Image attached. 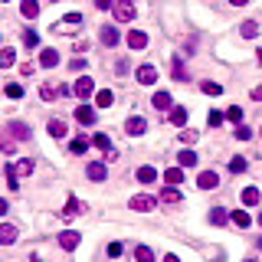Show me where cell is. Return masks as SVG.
Returning a JSON list of instances; mask_svg holds the SVG:
<instances>
[{
	"label": "cell",
	"mask_w": 262,
	"mask_h": 262,
	"mask_svg": "<svg viewBox=\"0 0 262 262\" xmlns=\"http://www.w3.org/2000/svg\"><path fill=\"white\" fill-rule=\"evenodd\" d=\"M164 180L171 183V187H177V183H183V167H171V171H164Z\"/></svg>",
	"instance_id": "23"
},
{
	"label": "cell",
	"mask_w": 262,
	"mask_h": 262,
	"mask_svg": "<svg viewBox=\"0 0 262 262\" xmlns=\"http://www.w3.org/2000/svg\"><path fill=\"white\" fill-rule=\"evenodd\" d=\"M154 207H158V200L148 197V193H138V197H131V210H138V213H151Z\"/></svg>",
	"instance_id": "2"
},
{
	"label": "cell",
	"mask_w": 262,
	"mask_h": 262,
	"mask_svg": "<svg viewBox=\"0 0 262 262\" xmlns=\"http://www.w3.org/2000/svg\"><path fill=\"white\" fill-rule=\"evenodd\" d=\"M239 33H243V36H246V40H253L256 33H259V23H256V20H246V23L239 26Z\"/></svg>",
	"instance_id": "31"
},
{
	"label": "cell",
	"mask_w": 262,
	"mask_h": 262,
	"mask_svg": "<svg viewBox=\"0 0 262 262\" xmlns=\"http://www.w3.org/2000/svg\"><path fill=\"white\" fill-rule=\"evenodd\" d=\"M86 174H88V180H105V177H108V167H105L102 161H92V164L86 167Z\"/></svg>",
	"instance_id": "7"
},
{
	"label": "cell",
	"mask_w": 262,
	"mask_h": 262,
	"mask_svg": "<svg viewBox=\"0 0 262 262\" xmlns=\"http://www.w3.org/2000/svg\"><path fill=\"white\" fill-rule=\"evenodd\" d=\"M233 7H243V3H249V0H230Z\"/></svg>",
	"instance_id": "50"
},
{
	"label": "cell",
	"mask_w": 262,
	"mask_h": 262,
	"mask_svg": "<svg viewBox=\"0 0 262 262\" xmlns=\"http://www.w3.org/2000/svg\"><path fill=\"white\" fill-rule=\"evenodd\" d=\"M174 79H177V82H187V69H183L180 59H174Z\"/></svg>",
	"instance_id": "38"
},
{
	"label": "cell",
	"mask_w": 262,
	"mask_h": 262,
	"mask_svg": "<svg viewBox=\"0 0 262 262\" xmlns=\"http://www.w3.org/2000/svg\"><path fill=\"white\" fill-rule=\"evenodd\" d=\"M230 171H233V174H243V171H246V161H243V158H233L230 161Z\"/></svg>",
	"instance_id": "41"
},
{
	"label": "cell",
	"mask_w": 262,
	"mask_h": 262,
	"mask_svg": "<svg viewBox=\"0 0 262 262\" xmlns=\"http://www.w3.org/2000/svg\"><path fill=\"white\" fill-rule=\"evenodd\" d=\"M7 210H10V203H7V200H0V216L7 213Z\"/></svg>",
	"instance_id": "49"
},
{
	"label": "cell",
	"mask_w": 262,
	"mask_h": 262,
	"mask_svg": "<svg viewBox=\"0 0 262 262\" xmlns=\"http://www.w3.org/2000/svg\"><path fill=\"white\" fill-rule=\"evenodd\" d=\"M76 121L79 125H95V108L92 105H76Z\"/></svg>",
	"instance_id": "4"
},
{
	"label": "cell",
	"mask_w": 262,
	"mask_h": 262,
	"mask_svg": "<svg viewBox=\"0 0 262 262\" xmlns=\"http://www.w3.org/2000/svg\"><path fill=\"white\" fill-rule=\"evenodd\" d=\"M164 262H180V259H177V256H164Z\"/></svg>",
	"instance_id": "51"
},
{
	"label": "cell",
	"mask_w": 262,
	"mask_h": 262,
	"mask_svg": "<svg viewBox=\"0 0 262 262\" xmlns=\"http://www.w3.org/2000/svg\"><path fill=\"white\" fill-rule=\"evenodd\" d=\"M138 82H141V86H154V82H158V69H154V66H141V69H138Z\"/></svg>",
	"instance_id": "10"
},
{
	"label": "cell",
	"mask_w": 262,
	"mask_h": 262,
	"mask_svg": "<svg viewBox=\"0 0 262 262\" xmlns=\"http://www.w3.org/2000/svg\"><path fill=\"white\" fill-rule=\"evenodd\" d=\"M10 131H13L16 141H30V128H26L23 121H10Z\"/></svg>",
	"instance_id": "20"
},
{
	"label": "cell",
	"mask_w": 262,
	"mask_h": 262,
	"mask_svg": "<svg viewBox=\"0 0 262 262\" xmlns=\"http://www.w3.org/2000/svg\"><path fill=\"white\" fill-rule=\"evenodd\" d=\"M226 118H230V121H236V125H239V121H243V108H239V105H230V111H226Z\"/></svg>",
	"instance_id": "39"
},
{
	"label": "cell",
	"mask_w": 262,
	"mask_h": 262,
	"mask_svg": "<svg viewBox=\"0 0 262 262\" xmlns=\"http://www.w3.org/2000/svg\"><path fill=\"white\" fill-rule=\"evenodd\" d=\"M0 3H7V0H0Z\"/></svg>",
	"instance_id": "55"
},
{
	"label": "cell",
	"mask_w": 262,
	"mask_h": 262,
	"mask_svg": "<svg viewBox=\"0 0 262 262\" xmlns=\"http://www.w3.org/2000/svg\"><path fill=\"white\" fill-rule=\"evenodd\" d=\"M151 105H154L158 111H167V108H174V98H171V92H154Z\"/></svg>",
	"instance_id": "9"
},
{
	"label": "cell",
	"mask_w": 262,
	"mask_h": 262,
	"mask_svg": "<svg viewBox=\"0 0 262 262\" xmlns=\"http://www.w3.org/2000/svg\"><path fill=\"white\" fill-rule=\"evenodd\" d=\"M180 141L183 144H193V141H197V131H180Z\"/></svg>",
	"instance_id": "43"
},
{
	"label": "cell",
	"mask_w": 262,
	"mask_h": 262,
	"mask_svg": "<svg viewBox=\"0 0 262 262\" xmlns=\"http://www.w3.org/2000/svg\"><path fill=\"white\" fill-rule=\"evenodd\" d=\"M216 183H220V177H216V171H203V174L197 177V187H200V190H213Z\"/></svg>",
	"instance_id": "8"
},
{
	"label": "cell",
	"mask_w": 262,
	"mask_h": 262,
	"mask_svg": "<svg viewBox=\"0 0 262 262\" xmlns=\"http://www.w3.org/2000/svg\"><path fill=\"white\" fill-rule=\"evenodd\" d=\"M226 220H230V213H226L223 207H213V210H210V223H213V226H223Z\"/></svg>",
	"instance_id": "28"
},
{
	"label": "cell",
	"mask_w": 262,
	"mask_h": 262,
	"mask_svg": "<svg viewBox=\"0 0 262 262\" xmlns=\"http://www.w3.org/2000/svg\"><path fill=\"white\" fill-rule=\"evenodd\" d=\"M95 7L98 10H111V7H115V0H95Z\"/></svg>",
	"instance_id": "46"
},
{
	"label": "cell",
	"mask_w": 262,
	"mask_h": 262,
	"mask_svg": "<svg viewBox=\"0 0 262 262\" xmlns=\"http://www.w3.org/2000/svg\"><path fill=\"white\" fill-rule=\"evenodd\" d=\"M23 43H26V49H33L36 43H40V33H36V30H26L23 33Z\"/></svg>",
	"instance_id": "36"
},
{
	"label": "cell",
	"mask_w": 262,
	"mask_h": 262,
	"mask_svg": "<svg viewBox=\"0 0 262 262\" xmlns=\"http://www.w3.org/2000/svg\"><path fill=\"white\" fill-rule=\"evenodd\" d=\"M128 46H131V49H144V46H148V33L131 30V33H128Z\"/></svg>",
	"instance_id": "12"
},
{
	"label": "cell",
	"mask_w": 262,
	"mask_h": 262,
	"mask_svg": "<svg viewBox=\"0 0 262 262\" xmlns=\"http://www.w3.org/2000/svg\"><path fill=\"white\" fill-rule=\"evenodd\" d=\"M92 144H95L98 151H105L108 158H115V151H111V138H108V135H95V138H92Z\"/></svg>",
	"instance_id": "21"
},
{
	"label": "cell",
	"mask_w": 262,
	"mask_h": 262,
	"mask_svg": "<svg viewBox=\"0 0 262 262\" xmlns=\"http://www.w3.org/2000/svg\"><path fill=\"white\" fill-rule=\"evenodd\" d=\"M59 246H63L66 253H72V249L79 246V233H76V230H63V233H59Z\"/></svg>",
	"instance_id": "6"
},
{
	"label": "cell",
	"mask_w": 262,
	"mask_h": 262,
	"mask_svg": "<svg viewBox=\"0 0 262 262\" xmlns=\"http://www.w3.org/2000/svg\"><path fill=\"white\" fill-rule=\"evenodd\" d=\"M259 200H262V193L256 190V187H246V190H243V203H246V207H256Z\"/></svg>",
	"instance_id": "27"
},
{
	"label": "cell",
	"mask_w": 262,
	"mask_h": 262,
	"mask_svg": "<svg viewBox=\"0 0 262 262\" xmlns=\"http://www.w3.org/2000/svg\"><path fill=\"white\" fill-rule=\"evenodd\" d=\"M171 125H177V128L187 125V108H183V105H174V108H171Z\"/></svg>",
	"instance_id": "17"
},
{
	"label": "cell",
	"mask_w": 262,
	"mask_h": 262,
	"mask_svg": "<svg viewBox=\"0 0 262 262\" xmlns=\"http://www.w3.org/2000/svg\"><path fill=\"white\" fill-rule=\"evenodd\" d=\"M236 138H239V141H249V138H253V131H249V128L239 121V125H236Z\"/></svg>",
	"instance_id": "40"
},
{
	"label": "cell",
	"mask_w": 262,
	"mask_h": 262,
	"mask_svg": "<svg viewBox=\"0 0 262 262\" xmlns=\"http://www.w3.org/2000/svg\"><path fill=\"white\" fill-rule=\"evenodd\" d=\"M135 259H138V262H154V253H151L148 246H138V249H135Z\"/></svg>",
	"instance_id": "34"
},
{
	"label": "cell",
	"mask_w": 262,
	"mask_h": 262,
	"mask_svg": "<svg viewBox=\"0 0 262 262\" xmlns=\"http://www.w3.org/2000/svg\"><path fill=\"white\" fill-rule=\"evenodd\" d=\"M20 13H23L26 20H36V16H40V3H36V0H23V3H20Z\"/></svg>",
	"instance_id": "16"
},
{
	"label": "cell",
	"mask_w": 262,
	"mask_h": 262,
	"mask_svg": "<svg viewBox=\"0 0 262 262\" xmlns=\"http://www.w3.org/2000/svg\"><path fill=\"white\" fill-rule=\"evenodd\" d=\"M259 223H262V213H259Z\"/></svg>",
	"instance_id": "53"
},
{
	"label": "cell",
	"mask_w": 262,
	"mask_h": 262,
	"mask_svg": "<svg viewBox=\"0 0 262 262\" xmlns=\"http://www.w3.org/2000/svg\"><path fill=\"white\" fill-rule=\"evenodd\" d=\"M200 88H203V95H223V86H220V82H203Z\"/></svg>",
	"instance_id": "35"
},
{
	"label": "cell",
	"mask_w": 262,
	"mask_h": 262,
	"mask_svg": "<svg viewBox=\"0 0 262 262\" xmlns=\"http://www.w3.org/2000/svg\"><path fill=\"white\" fill-rule=\"evenodd\" d=\"M138 180L141 183H154L158 180V171H154V167H138Z\"/></svg>",
	"instance_id": "29"
},
{
	"label": "cell",
	"mask_w": 262,
	"mask_h": 262,
	"mask_svg": "<svg viewBox=\"0 0 262 262\" xmlns=\"http://www.w3.org/2000/svg\"><path fill=\"white\" fill-rule=\"evenodd\" d=\"M197 154H193L190 151V148H187V151H180V154H177V164H180V167H197Z\"/></svg>",
	"instance_id": "24"
},
{
	"label": "cell",
	"mask_w": 262,
	"mask_h": 262,
	"mask_svg": "<svg viewBox=\"0 0 262 262\" xmlns=\"http://www.w3.org/2000/svg\"><path fill=\"white\" fill-rule=\"evenodd\" d=\"M46 131H49V138H66V121L63 118H49Z\"/></svg>",
	"instance_id": "15"
},
{
	"label": "cell",
	"mask_w": 262,
	"mask_h": 262,
	"mask_svg": "<svg viewBox=\"0 0 262 262\" xmlns=\"http://www.w3.org/2000/svg\"><path fill=\"white\" fill-rule=\"evenodd\" d=\"M246 262H256V259H246Z\"/></svg>",
	"instance_id": "54"
},
{
	"label": "cell",
	"mask_w": 262,
	"mask_h": 262,
	"mask_svg": "<svg viewBox=\"0 0 262 262\" xmlns=\"http://www.w3.org/2000/svg\"><path fill=\"white\" fill-rule=\"evenodd\" d=\"M115 20H118V23H131V20H135V7H131V0H121V3H115Z\"/></svg>",
	"instance_id": "1"
},
{
	"label": "cell",
	"mask_w": 262,
	"mask_h": 262,
	"mask_svg": "<svg viewBox=\"0 0 262 262\" xmlns=\"http://www.w3.org/2000/svg\"><path fill=\"white\" fill-rule=\"evenodd\" d=\"M111 102H115V92H111V88H98L95 92V105L98 108H108Z\"/></svg>",
	"instance_id": "18"
},
{
	"label": "cell",
	"mask_w": 262,
	"mask_h": 262,
	"mask_svg": "<svg viewBox=\"0 0 262 262\" xmlns=\"http://www.w3.org/2000/svg\"><path fill=\"white\" fill-rule=\"evenodd\" d=\"M207 121H210V128H220V125H223V115H220V111H210Z\"/></svg>",
	"instance_id": "42"
},
{
	"label": "cell",
	"mask_w": 262,
	"mask_h": 262,
	"mask_svg": "<svg viewBox=\"0 0 262 262\" xmlns=\"http://www.w3.org/2000/svg\"><path fill=\"white\" fill-rule=\"evenodd\" d=\"M82 200H76V197H69V203H66V210H63V220H76V216L82 213Z\"/></svg>",
	"instance_id": "11"
},
{
	"label": "cell",
	"mask_w": 262,
	"mask_h": 262,
	"mask_svg": "<svg viewBox=\"0 0 262 262\" xmlns=\"http://www.w3.org/2000/svg\"><path fill=\"white\" fill-rule=\"evenodd\" d=\"M72 92H76V95H79V98H88V95H92V92H95V82L88 79V76H82V79L76 82V86H72Z\"/></svg>",
	"instance_id": "5"
},
{
	"label": "cell",
	"mask_w": 262,
	"mask_h": 262,
	"mask_svg": "<svg viewBox=\"0 0 262 262\" xmlns=\"http://www.w3.org/2000/svg\"><path fill=\"white\" fill-rule=\"evenodd\" d=\"M233 223H236V226H243V230H246V226H249V223H253V220H249V213H246V210H233Z\"/></svg>",
	"instance_id": "33"
},
{
	"label": "cell",
	"mask_w": 262,
	"mask_h": 262,
	"mask_svg": "<svg viewBox=\"0 0 262 262\" xmlns=\"http://www.w3.org/2000/svg\"><path fill=\"white\" fill-rule=\"evenodd\" d=\"M13 171H16V177H30L33 174V161H16V164H13Z\"/></svg>",
	"instance_id": "30"
},
{
	"label": "cell",
	"mask_w": 262,
	"mask_h": 262,
	"mask_svg": "<svg viewBox=\"0 0 262 262\" xmlns=\"http://www.w3.org/2000/svg\"><path fill=\"white\" fill-rule=\"evenodd\" d=\"M161 203H171V207H174V203H180V190H177V187H171V183H167L164 190H161Z\"/></svg>",
	"instance_id": "13"
},
{
	"label": "cell",
	"mask_w": 262,
	"mask_h": 262,
	"mask_svg": "<svg viewBox=\"0 0 262 262\" xmlns=\"http://www.w3.org/2000/svg\"><path fill=\"white\" fill-rule=\"evenodd\" d=\"M53 3H56V0H53Z\"/></svg>",
	"instance_id": "56"
},
{
	"label": "cell",
	"mask_w": 262,
	"mask_h": 262,
	"mask_svg": "<svg viewBox=\"0 0 262 262\" xmlns=\"http://www.w3.org/2000/svg\"><path fill=\"white\" fill-rule=\"evenodd\" d=\"M40 66H43V69L59 66V53H56V49H43V53H40Z\"/></svg>",
	"instance_id": "14"
},
{
	"label": "cell",
	"mask_w": 262,
	"mask_h": 262,
	"mask_svg": "<svg viewBox=\"0 0 262 262\" xmlns=\"http://www.w3.org/2000/svg\"><path fill=\"white\" fill-rule=\"evenodd\" d=\"M13 59H16L13 49H0V69H10V66H13Z\"/></svg>",
	"instance_id": "32"
},
{
	"label": "cell",
	"mask_w": 262,
	"mask_h": 262,
	"mask_svg": "<svg viewBox=\"0 0 262 262\" xmlns=\"http://www.w3.org/2000/svg\"><path fill=\"white\" fill-rule=\"evenodd\" d=\"M33 72H36V66H33V63H23V66H20V76H23V79H26V76H33Z\"/></svg>",
	"instance_id": "44"
},
{
	"label": "cell",
	"mask_w": 262,
	"mask_h": 262,
	"mask_svg": "<svg viewBox=\"0 0 262 262\" xmlns=\"http://www.w3.org/2000/svg\"><path fill=\"white\" fill-rule=\"evenodd\" d=\"M259 249H262V239H259Z\"/></svg>",
	"instance_id": "52"
},
{
	"label": "cell",
	"mask_w": 262,
	"mask_h": 262,
	"mask_svg": "<svg viewBox=\"0 0 262 262\" xmlns=\"http://www.w3.org/2000/svg\"><path fill=\"white\" fill-rule=\"evenodd\" d=\"M118 40H121V36H118L115 26H102V43H105V46H115Z\"/></svg>",
	"instance_id": "25"
},
{
	"label": "cell",
	"mask_w": 262,
	"mask_h": 262,
	"mask_svg": "<svg viewBox=\"0 0 262 262\" xmlns=\"http://www.w3.org/2000/svg\"><path fill=\"white\" fill-rule=\"evenodd\" d=\"M7 98H23V86H20V82H10L7 86Z\"/></svg>",
	"instance_id": "37"
},
{
	"label": "cell",
	"mask_w": 262,
	"mask_h": 262,
	"mask_svg": "<svg viewBox=\"0 0 262 262\" xmlns=\"http://www.w3.org/2000/svg\"><path fill=\"white\" fill-rule=\"evenodd\" d=\"M108 256H111V259H118V256H121V243H111V246H108Z\"/></svg>",
	"instance_id": "45"
},
{
	"label": "cell",
	"mask_w": 262,
	"mask_h": 262,
	"mask_svg": "<svg viewBox=\"0 0 262 262\" xmlns=\"http://www.w3.org/2000/svg\"><path fill=\"white\" fill-rule=\"evenodd\" d=\"M72 26H82V13H66V16H63L59 30H72Z\"/></svg>",
	"instance_id": "26"
},
{
	"label": "cell",
	"mask_w": 262,
	"mask_h": 262,
	"mask_svg": "<svg viewBox=\"0 0 262 262\" xmlns=\"http://www.w3.org/2000/svg\"><path fill=\"white\" fill-rule=\"evenodd\" d=\"M0 243H3V246H10V243H16V226H10V223H3V226H0Z\"/></svg>",
	"instance_id": "22"
},
{
	"label": "cell",
	"mask_w": 262,
	"mask_h": 262,
	"mask_svg": "<svg viewBox=\"0 0 262 262\" xmlns=\"http://www.w3.org/2000/svg\"><path fill=\"white\" fill-rule=\"evenodd\" d=\"M40 95H43V98H46V102H49V98H53V95H59V92H53V88H49V86H43V88H40Z\"/></svg>",
	"instance_id": "47"
},
{
	"label": "cell",
	"mask_w": 262,
	"mask_h": 262,
	"mask_svg": "<svg viewBox=\"0 0 262 262\" xmlns=\"http://www.w3.org/2000/svg\"><path fill=\"white\" fill-rule=\"evenodd\" d=\"M125 131H128L131 138H138V135H144V131H148V121H144L141 115H131V118L125 121Z\"/></svg>",
	"instance_id": "3"
},
{
	"label": "cell",
	"mask_w": 262,
	"mask_h": 262,
	"mask_svg": "<svg viewBox=\"0 0 262 262\" xmlns=\"http://www.w3.org/2000/svg\"><path fill=\"white\" fill-rule=\"evenodd\" d=\"M88 144H92V141H88L86 135H79V138H72V141H69V151H72V154H86Z\"/></svg>",
	"instance_id": "19"
},
{
	"label": "cell",
	"mask_w": 262,
	"mask_h": 262,
	"mask_svg": "<svg viewBox=\"0 0 262 262\" xmlns=\"http://www.w3.org/2000/svg\"><path fill=\"white\" fill-rule=\"evenodd\" d=\"M253 98H256V102L262 98V86H256V88H253Z\"/></svg>",
	"instance_id": "48"
}]
</instances>
